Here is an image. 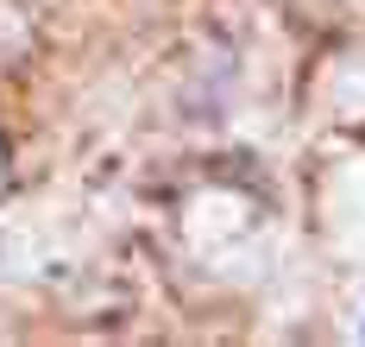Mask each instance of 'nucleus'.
Instances as JSON below:
<instances>
[{"mask_svg": "<svg viewBox=\"0 0 365 347\" xmlns=\"http://www.w3.org/2000/svg\"><path fill=\"white\" fill-rule=\"evenodd\" d=\"M182 228H189V240H195V246H215V240H227V233L252 228V215H246V202H240V196L208 190V196H195V202H189Z\"/></svg>", "mask_w": 365, "mask_h": 347, "instance_id": "obj_1", "label": "nucleus"}]
</instances>
